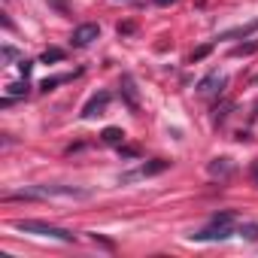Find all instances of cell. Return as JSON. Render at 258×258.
Instances as JSON below:
<instances>
[{
  "label": "cell",
  "instance_id": "obj_3",
  "mask_svg": "<svg viewBox=\"0 0 258 258\" xmlns=\"http://www.w3.org/2000/svg\"><path fill=\"white\" fill-rule=\"evenodd\" d=\"M170 167V161H164V158H155V161H146V164H140L137 170H127V173H121V182H137V179H146V176H158V173H164Z\"/></svg>",
  "mask_w": 258,
  "mask_h": 258
},
{
  "label": "cell",
  "instance_id": "obj_4",
  "mask_svg": "<svg viewBox=\"0 0 258 258\" xmlns=\"http://www.w3.org/2000/svg\"><path fill=\"white\" fill-rule=\"evenodd\" d=\"M97 37H100V28L88 22V25H79V28L73 31V37H70V43H73L76 49H85V46H91V43H94Z\"/></svg>",
  "mask_w": 258,
  "mask_h": 258
},
{
  "label": "cell",
  "instance_id": "obj_6",
  "mask_svg": "<svg viewBox=\"0 0 258 258\" xmlns=\"http://www.w3.org/2000/svg\"><path fill=\"white\" fill-rule=\"evenodd\" d=\"M121 94H124V100H127V106H131V109H140L137 88H134V79L131 76H121Z\"/></svg>",
  "mask_w": 258,
  "mask_h": 258
},
{
  "label": "cell",
  "instance_id": "obj_1",
  "mask_svg": "<svg viewBox=\"0 0 258 258\" xmlns=\"http://www.w3.org/2000/svg\"><path fill=\"white\" fill-rule=\"evenodd\" d=\"M19 231L25 234H37V237H49V240H61V243H76V234L67 231V228H58V225H49V222H40V219H19L16 222Z\"/></svg>",
  "mask_w": 258,
  "mask_h": 258
},
{
  "label": "cell",
  "instance_id": "obj_20",
  "mask_svg": "<svg viewBox=\"0 0 258 258\" xmlns=\"http://www.w3.org/2000/svg\"><path fill=\"white\" fill-rule=\"evenodd\" d=\"M158 7H170V4H176V0H155Z\"/></svg>",
  "mask_w": 258,
  "mask_h": 258
},
{
  "label": "cell",
  "instance_id": "obj_8",
  "mask_svg": "<svg viewBox=\"0 0 258 258\" xmlns=\"http://www.w3.org/2000/svg\"><path fill=\"white\" fill-rule=\"evenodd\" d=\"M255 31H258V19H255V22H249V25H243V28L228 31L225 37H228V40H231V37H249V34H255Z\"/></svg>",
  "mask_w": 258,
  "mask_h": 258
},
{
  "label": "cell",
  "instance_id": "obj_5",
  "mask_svg": "<svg viewBox=\"0 0 258 258\" xmlns=\"http://www.w3.org/2000/svg\"><path fill=\"white\" fill-rule=\"evenodd\" d=\"M112 100V94L109 91H100V94H94L85 106H82V118H94V115H100L103 109H106V103Z\"/></svg>",
  "mask_w": 258,
  "mask_h": 258
},
{
  "label": "cell",
  "instance_id": "obj_21",
  "mask_svg": "<svg viewBox=\"0 0 258 258\" xmlns=\"http://www.w3.org/2000/svg\"><path fill=\"white\" fill-rule=\"evenodd\" d=\"M255 185H258V167H255Z\"/></svg>",
  "mask_w": 258,
  "mask_h": 258
},
{
  "label": "cell",
  "instance_id": "obj_19",
  "mask_svg": "<svg viewBox=\"0 0 258 258\" xmlns=\"http://www.w3.org/2000/svg\"><path fill=\"white\" fill-rule=\"evenodd\" d=\"M4 58H19V52L13 46H4Z\"/></svg>",
  "mask_w": 258,
  "mask_h": 258
},
{
  "label": "cell",
  "instance_id": "obj_10",
  "mask_svg": "<svg viewBox=\"0 0 258 258\" xmlns=\"http://www.w3.org/2000/svg\"><path fill=\"white\" fill-rule=\"evenodd\" d=\"M237 234H240V237H246V240H258V225H255V222L237 225Z\"/></svg>",
  "mask_w": 258,
  "mask_h": 258
},
{
  "label": "cell",
  "instance_id": "obj_15",
  "mask_svg": "<svg viewBox=\"0 0 258 258\" xmlns=\"http://www.w3.org/2000/svg\"><path fill=\"white\" fill-rule=\"evenodd\" d=\"M228 170H231L228 158H216V164H210V173H228Z\"/></svg>",
  "mask_w": 258,
  "mask_h": 258
},
{
  "label": "cell",
  "instance_id": "obj_22",
  "mask_svg": "<svg viewBox=\"0 0 258 258\" xmlns=\"http://www.w3.org/2000/svg\"><path fill=\"white\" fill-rule=\"evenodd\" d=\"M255 112H258V103H255Z\"/></svg>",
  "mask_w": 258,
  "mask_h": 258
},
{
  "label": "cell",
  "instance_id": "obj_2",
  "mask_svg": "<svg viewBox=\"0 0 258 258\" xmlns=\"http://www.w3.org/2000/svg\"><path fill=\"white\" fill-rule=\"evenodd\" d=\"M231 234H237V222H234V213H216L210 219V225L198 234H191V240H228Z\"/></svg>",
  "mask_w": 258,
  "mask_h": 258
},
{
  "label": "cell",
  "instance_id": "obj_14",
  "mask_svg": "<svg viewBox=\"0 0 258 258\" xmlns=\"http://www.w3.org/2000/svg\"><path fill=\"white\" fill-rule=\"evenodd\" d=\"M40 61H43V64H52V61H64V52H61V49H46Z\"/></svg>",
  "mask_w": 258,
  "mask_h": 258
},
{
  "label": "cell",
  "instance_id": "obj_18",
  "mask_svg": "<svg viewBox=\"0 0 258 258\" xmlns=\"http://www.w3.org/2000/svg\"><path fill=\"white\" fill-rule=\"evenodd\" d=\"M49 4H52V7H55V10H61V13H70V7H67V4H64V0H49Z\"/></svg>",
  "mask_w": 258,
  "mask_h": 258
},
{
  "label": "cell",
  "instance_id": "obj_11",
  "mask_svg": "<svg viewBox=\"0 0 258 258\" xmlns=\"http://www.w3.org/2000/svg\"><path fill=\"white\" fill-rule=\"evenodd\" d=\"M121 140H124V134L118 131V127H106V131H103V143H112V146H121Z\"/></svg>",
  "mask_w": 258,
  "mask_h": 258
},
{
  "label": "cell",
  "instance_id": "obj_9",
  "mask_svg": "<svg viewBox=\"0 0 258 258\" xmlns=\"http://www.w3.org/2000/svg\"><path fill=\"white\" fill-rule=\"evenodd\" d=\"M213 85H225V79H222V76H216V73H210L207 79H201L198 91H204V94H207V91H213Z\"/></svg>",
  "mask_w": 258,
  "mask_h": 258
},
{
  "label": "cell",
  "instance_id": "obj_12",
  "mask_svg": "<svg viewBox=\"0 0 258 258\" xmlns=\"http://www.w3.org/2000/svg\"><path fill=\"white\" fill-rule=\"evenodd\" d=\"M252 52H258V43H240V46L231 49L234 58H240V55H252Z\"/></svg>",
  "mask_w": 258,
  "mask_h": 258
},
{
  "label": "cell",
  "instance_id": "obj_16",
  "mask_svg": "<svg viewBox=\"0 0 258 258\" xmlns=\"http://www.w3.org/2000/svg\"><path fill=\"white\" fill-rule=\"evenodd\" d=\"M210 52H213V46L207 43V46H201V49H195V52H191V61H201V58H207Z\"/></svg>",
  "mask_w": 258,
  "mask_h": 258
},
{
  "label": "cell",
  "instance_id": "obj_7",
  "mask_svg": "<svg viewBox=\"0 0 258 258\" xmlns=\"http://www.w3.org/2000/svg\"><path fill=\"white\" fill-rule=\"evenodd\" d=\"M76 73H61V76H49V79H43L40 82V88L43 91H52V88H58V85H64V82H70Z\"/></svg>",
  "mask_w": 258,
  "mask_h": 258
},
{
  "label": "cell",
  "instance_id": "obj_13",
  "mask_svg": "<svg viewBox=\"0 0 258 258\" xmlns=\"http://www.w3.org/2000/svg\"><path fill=\"white\" fill-rule=\"evenodd\" d=\"M7 94H10V97H22V94H28V79H25V82H13V85H7Z\"/></svg>",
  "mask_w": 258,
  "mask_h": 258
},
{
  "label": "cell",
  "instance_id": "obj_17",
  "mask_svg": "<svg viewBox=\"0 0 258 258\" xmlns=\"http://www.w3.org/2000/svg\"><path fill=\"white\" fill-rule=\"evenodd\" d=\"M19 70H22V76H25V79H28V76H31V70H34V64H31V61H25V58H22V61H19Z\"/></svg>",
  "mask_w": 258,
  "mask_h": 258
}]
</instances>
